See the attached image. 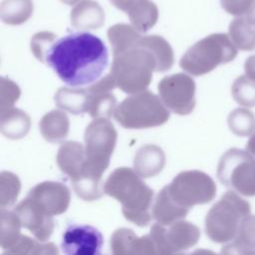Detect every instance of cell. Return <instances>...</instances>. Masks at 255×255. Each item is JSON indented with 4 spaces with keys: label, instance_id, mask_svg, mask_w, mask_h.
Here are the masks:
<instances>
[{
    "label": "cell",
    "instance_id": "20",
    "mask_svg": "<svg viewBox=\"0 0 255 255\" xmlns=\"http://www.w3.org/2000/svg\"><path fill=\"white\" fill-rule=\"evenodd\" d=\"M91 94L82 88H60L55 94V103L58 108L74 115L88 113Z\"/></svg>",
    "mask_w": 255,
    "mask_h": 255
},
{
    "label": "cell",
    "instance_id": "24",
    "mask_svg": "<svg viewBox=\"0 0 255 255\" xmlns=\"http://www.w3.org/2000/svg\"><path fill=\"white\" fill-rule=\"evenodd\" d=\"M187 215V212L178 208L167 195L164 187L157 194L152 205V216L161 225H169L175 221L181 220Z\"/></svg>",
    "mask_w": 255,
    "mask_h": 255
},
{
    "label": "cell",
    "instance_id": "28",
    "mask_svg": "<svg viewBox=\"0 0 255 255\" xmlns=\"http://www.w3.org/2000/svg\"><path fill=\"white\" fill-rule=\"evenodd\" d=\"M138 237L131 229H117L111 237L112 255H138Z\"/></svg>",
    "mask_w": 255,
    "mask_h": 255
},
{
    "label": "cell",
    "instance_id": "6",
    "mask_svg": "<svg viewBox=\"0 0 255 255\" xmlns=\"http://www.w3.org/2000/svg\"><path fill=\"white\" fill-rule=\"evenodd\" d=\"M114 118L125 128H148L165 124L169 112L155 94L145 90L126 98Z\"/></svg>",
    "mask_w": 255,
    "mask_h": 255
},
{
    "label": "cell",
    "instance_id": "10",
    "mask_svg": "<svg viewBox=\"0 0 255 255\" xmlns=\"http://www.w3.org/2000/svg\"><path fill=\"white\" fill-rule=\"evenodd\" d=\"M217 177L233 191L255 196V157L243 149H228L219 159Z\"/></svg>",
    "mask_w": 255,
    "mask_h": 255
},
{
    "label": "cell",
    "instance_id": "41",
    "mask_svg": "<svg viewBox=\"0 0 255 255\" xmlns=\"http://www.w3.org/2000/svg\"><path fill=\"white\" fill-rule=\"evenodd\" d=\"M220 255H236V254H234V253H233L229 248H227L226 246H223L222 249H221Z\"/></svg>",
    "mask_w": 255,
    "mask_h": 255
},
{
    "label": "cell",
    "instance_id": "14",
    "mask_svg": "<svg viewBox=\"0 0 255 255\" xmlns=\"http://www.w3.org/2000/svg\"><path fill=\"white\" fill-rule=\"evenodd\" d=\"M112 4L128 15L130 23L140 33L151 29L158 19V8L150 0H110Z\"/></svg>",
    "mask_w": 255,
    "mask_h": 255
},
{
    "label": "cell",
    "instance_id": "19",
    "mask_svg": "<svg viewBox=\"0 0 255 255\" xmlns=\"http://www.w3.org/2000/svg\"><path fill=\"white\" fill-rule=\"evenodd\" d=\"M42 136L52 143H59L66 139L70 129V120L66 113L53 110L43 116L39 124Z\"/></svg>",
    "mask_w": 255,
    "mask_h": 255
},
{
    "label": "cell",
    "instance_id": "4",
    "mask_svg": "<svg viewBox=\"0 0 255 255\" xmlns=\"http://www.w3.org/2000/svg\"><path fill=\"white\" fill-rule=\"evenodd\" d=\"M113 57L109 73L116 87L127 94L145 91L152 80V73L158 72L157 59L144 44L143 36L133 47Z\"/></svg>",
    "mask_w": 255,
    "mask_h": 255
},
{
    "label": "cell",
    "instance_id": "7",
    "mask_svg": "<svg viewBox=\"0 0 255 255\" xmlns=\"http://www.w3.org/2000/svg\"><path fill=\"white\" fill-rule=\"evenodd\" d=\"M250 214V203L233 191L225 192L205 217V232L216 243L234 239L241 221Z\"/></svg>",
    "mask_w": 255,
    "mask_h": 255
},
{
    "label": "cell",
    "instance_id": "37",
    "mask_svg": "<svg viewBox=\"0 0 255 255\" xmlns=\"http://www.w3.org/2000/svg\"><path fill=\"white\" fill-rule=\"evenodd\" d=\"M244 71L245 75L255 82V55L248 57L244 63Z\"/></svg>",
    "mask_w": 255,
    "mask_h": 255
},
{
    "label": "cell",
    "instance_id": "39",
    "mask_svg": "<svg viewBox=\"0 0 255 255\" xmlns=\"http://www.w3.org/2000/svg\"><path fill=\"white\" fill-rule=\"evenodd\" d=\"M178 255H219L208 249H196L191 253H180Z\"/></svg>",
    "mask_w": 255,
    "mask_h": 255
},
{
    "label": "cell",
    "instance_id": "16",
    "mask_svg": "<svg viewBox=\"0 0 255 255\" xmlns=\"http://www.w3.org/2000/svg\"><path fill=\"white\" fill-rule=\"evenodd\" d=\"M57 164L61 171L71 179L78 181L83 173L85 163V146L75 140L64 142L57 152Z\"/></svg>",
    "mask_w": 255,
    "mask_h": 255
},
{
    "label": "cell",
    "instance_id": "22",
    "mask_svg": "<svg viewBox=\"0 0 255 255\" xmlns=\"http://www.w3.org/2000/svg\"><path fill=\"white\" fill-rule=\"evenodd\" d=\"M31 127L30 117L20 109H12L0 115V129L3 135L10 139H19L25 136Z\"/></svg>",
    "mask_w": 255,
    "mask_h": 255
},
{
    "label": "cell",
    "instance_id": "5",
    "mask_svg": "<svg viewBox=\"0 0 255 255\" xmlns=\"http://www.w3.org/2000/svg\"><path fill=\"white\" fill-rule=\"evenodd\" d=\"M237 56V48L229 35L213 33L196 42L181 57V69L193 76H202Z\"/></svg>",
    "mask_w": 255,
    "mask_h": 255
},
{
    "label": "cell",
    "instance_id": "13",
    "mask_svg": "<svg viewBox=\"0 0 255 255\" xmlns=\"http://www.w3.org/2000/svg\"><path fill=\"white\" fill-rule=\"evenodd\" d=\"M103 234L91 225H69L62 237L65 255H102Z\"/></svg>",
    "mask_w": 255,
    "mask_h": 255
},
{
    "label": "cell",
    "instance_id": "33",
    "mask_svg": "<svg viewBox=\"0 0 255 255\" xmlns=\"http://www.w3.org/2000/svg\"><path fill=\"white\" fill-rule=\"evenodd\" d=\"M1 99H0V115H3L14 109V104L20 97L19 87L10 79L1 78Z\"/></svg>",
    "mask_w": 255,
    "mask_h": 255
},
{
    "label": "cell",
    "instance_id": "17",
    "mask_svg": "<svg viewBox=\"0 0 255 255\" xmlns=\"http://www.w3.org/2000/svg\"><path fill=\"white\" fill-rule=\"evenodd\" d=\"M71 24L78 30H94L105 23V12L94 0H83L71 10Z\"/></svg>",
    "mask_w": 255,
    "mask_h": 255
},
{
    "label": "cell",
    "instance_id": "21",
    "mask_svg": "<svg viewBox=\"0 0 255 255\" xmlns=\"http://www.w3.org/2000/svg\"><path fill=\"white\" fill-rule=\"evenodd\" d=\"M225 246L236 255H255V215L241 221L236 236Z\"/></svg>",
    "mask_w": 255,
    "mask_h": 255
},
{
    "label": "cell",
    "instance_id": "32",
    "mask_svg": "<svg viewBox=\"0 0 255 255\" xmlns=\"http://www.w3.org/2000/svg\"><path fill=\"white\" fill-rule=\"evenodd\" d=\"M231 94L234 101L242 107H255V82L246 75L236 78L231 87Z\"/></svg>",
    "mask_w": 255,
    "mask_h": 255
},
{
    "label": "cell",
    "instance_id": "12",
    "mask_svg": "<svg viewBox=\"0 0 255 255\" xmlns=\"http://www.w3.org/2000/svg\"><path fill=\"white\" fill-rule=\"evenodd\" d=\"M42 214L53 217L64 213L70 204V189L57 181H44L35 185L26 197Z\"/></svg>",
    "mask_w": 255,
    "mask_h": 255
},
{
    "label": "cell",
    "instance_id": "42",
    "mask_svg": "<svg viewBox=\"0 0 255 255\" xmlns=\"http://www.w3.org/2000/svg\"><path fill=\"white\" fill-rule=\"evenodd\" d=\"M61 1L67 5H74V4L78 3L80 0H61Z\"/></svg>",
    "mask_w": 255,
    "mask_h": 255
},
{
    "label": "cell",
    "instance_id": "1",
    "mask_svg": "<svg viewBox=\"0 0 255 255\" xmlns=\"http://www.w3.org/2000/svg\"><path fill=\"white\" fill-rule=\"evenodd\" d=\"M43 63L67 85L89 87L101 79L109 63V53L102 39L88 32H78L57 37Z\"/></svg>",
    "mask_w": 255,
    "mask_h": 255
},
{
    "label": "cell",
    "instance_id": "38",
    "mask_svg": "<svg viewBox=\"0 0 255 255\" xmlns=\"http://www.w3.org/2000/svg\"><path fill=\"white\" fill-rule=\"evenodd\" d=\"M246 151H248L251 155L255 157V132H253L246 144Z\"/></svg>",
    "mask_w": 255,
    "mask_h": 255
},
{
    "label": "cell",
    "instance_id": "25",
    "mask_svg": "<svg viewBox=\"0 0 255 255\" xmlns=\"http://www.w3.org/2000/svg\"><path fill=\"white\" fill-rule=\"evenodd\" d=\"M2 255H59V251L52 242H43L21 235L11 247L5 249Z\"/></svg>",
    "mask_w": 255,
    "mask_h": 255
},
{
    "label": "cell",
    "instance_id": "15",
    "mask_svg": "<svg viewBox=\"0 0 255 255\" xmlns=\"http://www.w3.org/2000/svg\"><path fill=\"white\" fill-rule=\"evenodd\" d=\"M19 217L22 226L28 229L37 240L46 242L53 233L54 219L38 211L32 203L25 198L13 210Z\"/></svg>",
    "mask_w": 255,
    "mask_h": 255
},
{
    "label": "cell",
    "instance_id": "31",
    "mask_svg": "<svg viewBox=\"0 0 255 255\" xmlns=\"http://www.w3.org/2000/svg\"><path fill=\"white\" fill-rule=\"evenodd\" d=\"M117 107V100L112 92L91 94L88 114L94 119L104 118L109 120L112 116H114Z\"/></svg>",
    "mask_w": 255,
    "mask_h": 255
},
{
    "label": "cell",
    "instance_id": "30",
    "mask_svg": "<svg viewBox=\"0 0 255 255\" xmlns=\"http://www.w3.org/2000/svg\"><path fill=\"white\" fill-rule=\"evenodd\" d=\"M21 221L14 211L1 209V246L3 249L11 247L21 236Z\"/></svg>",
    "mask_w": 255,
    "mask_h": 255
},
{
    "label": "cell",
    "instance_id": "29",
    "mask_svg": "<svg viewBox=\"0 0 255 255\" xmlns=\"http://www.w3.org/2000/svg\"><path fill=\"white\" fill-rule=\"evenodd\" d=\"M227 124L234 134L247 136L255 130V115L248 109L237 108L229 114Z\"/></svg>",
    "mask_w": 255,
    "mask_h": 255
},
{
    "label": "cell",
    "instance_id": "36",
    "mask_svg": "<svg viewBox=\"0 0 255 255\" xmlns=\"http://www.w3.org/2000/svg\"><path fill=\"white\" fill-rule=\"evenodd\" d=\"M254 0H220L221 7L230 15L245 16Z\"/></svg>",
    "mask_w": 255,
    "mask_h": 255
},
{
    "label": "cell",
    "instance_id": "9",
    "mask_svg": "<svg viewBox=\"0 0 255 255\" xmlns=\"http://www.w3.org/2000/svg\"><path fill=\"white\" fill-rule=\"evenodd\" d=\"M164 189L173 203L187 213L194 205L208 203L216 195L215 182L200 170L179 172Z\"/></svg>",
    "mask_w": 255,
    "mask_h": 255
},
{
    "label": "cell",
    "instance_id": "27",
    "mask_svg": "<svg viewBox=\"0 0 255 255\" xmlns=\"http://www.w3.org/2000/svg\"><path fill=\"white\" fill-rule=\"evenodd\" d=\"M32 13V0H3L0 6V17L8 25L23 24L31 17Z\"/></svg>",
    "mask_w": 255,
    "mask_h": 255
},
{
    "label": "cell",
    "instance_id": "8",
    "mask_svg": "<svg viewBox=\"0 0 255 255\" xmlns=\"http://www.w3.org/2000/svg\"><path fill=\"white\" fill-rule=\"evenodd\" d=\"M166 226L152 225L145 235V255H178L199 240V228L188 221L178 220Z\"/></svg>",
    "mask_w": 255,
    "mask_h": 255
},
{
    "label": "cell",
    "instance_id": "26",
    "mask_svg": "<svg viewBox=\"0 0 255 255\" xmlns=\"http://www.w3.org/2000/svg\"><path fill=\"white\" fill-rule=\"evenodd\" d=\"M229 37L237 49L242 51L255 50V25L244 16L231 21L229 24Z\"/></svg>",
    "mask_w": 255,
    "mask_h": 255
},
{
    "label": "cell",
    "instance_id": "2",
    "mask_svg": "<svg viewBox=\"0 0 255 255\" xmlns=\"http://www.w3.org/2000/svg\"><path fill=\"white\" fill-rule=\"evenodd\" d=\"M117 138V130L108 119H94L86 128L83 173L81 178L73 183L76 194L83 200H97L105 193L102 175L109 167Z\"/></svg>",
    "mask_w": 255,
    "mask_h": 255
},
{
    "label": "cell",
    "instance_id": "35",
    "mask_svg": "<svg viewBox=\"0 0 255 255\" xmlns=\"http://www.w3.org/2000/svg\"><path fill=\"white\" fill-rule=\"evenodd\" d=\"M1 188H6L7 191L1 193V207L11 205L20 190V181L16 175L11 172L3 171L1 173Z\"/></svg>",
    "mask_w": 255,
    "mask_h": 255
},
{
    "label": "cell",
    "instance_id": "23",
    "mask_svg": "<svg viewBox=\"0 0 255 255\" xmlns=\"http://www.w3.org/2000/svg\"><path fill=\"white\" fill-rule=\"evenodd\" d=\"M141 34L135 28L128 24H116L109 28L108 39L111 43L113 55H117L133 47L141 38Z\"/></svg>",
    "mask_w": 255,
    "mask_h": 255
},
{
    "label": "cell",
    "instance_id": "11",
    "mask_svg": "<svg viewBox=\"0 0 255 255\" xmlns=\"http://www.w3.org/2000/svg\"><path fill=\"white\" fill-rule=\"evenodd\" d=\"M158 94L163 105L171 112L185 116L195 107V82L183 73L166 76L157 85Z\"/></svg>",
    "mask_w": 255,
    "mask_h": 255
},
{
    "label": "cell",
    "instance_id": "3",
    "mask_svg": "<svg viewBox=\"0 0 255 255\" xmlns=\"http://www.w3.org/2000/svg\"><path fill=\"white\" fill-rule=\"evenodd\" d=\"M104 191L121 202L122 212L128 221L140 227L150 222L153 190L131 168L115 169L107 178Z\"/></svg>",
    "mask_w": 255,
    "mask_h": 255
},
{
    "label": "cell",
    "instance_id": "34",
    "mask_svg": "<svg viewBox=\"0 0 255 255\" xmlns=\"http://www.w3.org/2000/svg\"><path fill=\"white\" fill-rule=\"evenodd\" d=\"M57 37L58 36L56 34L48 31H42V32L36 33L32 37L31 43H30V48L35 58L43 63L48 50L50 49L52 43Z\"/></svg>",
    "mask_w": 255,
    "mask_h": 255
},
{
    "label": "cell",
    "instance_id": "18",
    "mask_svg": "<svg viewBox=\"0 0 255 255\" xmlns=\"http://www.w3.org/2000/svg\"><path fill=\"white\" fill-rule=\"evenodd\" d=\"M165 164L163 150L155 144H145L138 148L133 158L134 171L140 177L158 174Z\"/></svg>",
    "mask_w": 255,
    "mask_h": 255
},
{
    "label": "cell",
    "instance_id": "40",
    "mask_svg": "<svg viewBox=\"0 0 255 255\" xmlns=\"http://www.w3.org/2000/svg\"><path fill=\"white\" fill-rule=\"evenodd\" d=\"M244 17H245L249 22H251L252 24L255 25V0H254V2H253L252 6H251V8H250V10H249V12H248Z\"/></svg>",
    "mask_w": 255,
    "mask_h": 255
}]
</instances>
